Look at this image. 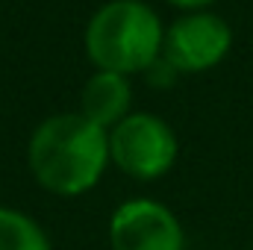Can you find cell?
I'll return each mask as SVG.
<instances>
[{"mask_svg": "<svg viewBox=\"0 0 253 250\" xmlns=\"http://www.w3.org/2000/svg\"><path fill=\"white\" fill-rule=\"evenodd\" d=\"M233 47V30L221 15L186 12L168 30L162 42V56L180 74H200L221 62Z\"/></svg>", "mask_w": 253, "mask_h": 250, "instance_id": "cell-4", "label": "cell"}, {"mask_svg": "<svg viewBox=\"0 0 253 250\" xmlns=\"http://www.w3.org/2000/svg\"><path fill=\"white\" fill-rule=\"evenodd\" d=\"M0 250H50V242L30 215L0 206Z\"/></svg>", "mask_w": 253, "mask_h": 250, "instance_id": "cell-7", "label": "cell"}, {"mask_svg": "<svg viewBox=\"0 0 253 250\" xmlns=\"http://www.w3.org/2000/svg\"><path fill=\"white\" fill-rule=\"evenodd\" d=\"M85 53L97 71L144 74L162 56L165 30L159 15L141 0H109L85 27Z\"/></svg>", "mask_w": 253, "mask_h": 250, "instance_id": "cell-2", "label": "cell"}, {"mask_svg": "<svg viewBox=\"0 0 253 250\" xmlns=\"http://www.w3.org/2000/svg\"><path fill=\"white\" fill-rule=\"evenodd\" d=\"M171 6H177V9H186V12H200V9H206L212 0H168Z\"/></svg>", "mask_w": 253, "mask_h": 250, "instance_id": "cell-9", "label": "cell"}, {"mask_svg": "<svg viewBox=\"0 0 253 250\" xmlns=\"http://www.w3.org/2000/svg\"><path fill=\"white\" fill-rule=\"evenodd\" d=\"M144 77L150 80V85H174V80L180 77V71L174 68V65L168 62L165 56H159L156 62L150 65L147 71H144Z\"/></svg>", "mask_w": 253, "mask_h": 250, "instance_id": "cell-8", "label": "cell"}, {"mask_svg": "<svg viewBox=\"0 0 253 250\" xmlns=\"http://www.w3.org/2000/svg\"><path fill=\"white\" fill-rule=\"evenodd\" d=\"M109 245L112 250H183L186 236L168 206L135 197L112 212Z\"/></svg>", "mask_w": 253, "mask_h": 250, "instance_id": "cell-5", "label": "cell"}, {"mask_svg": "<svg viewBox=\"0 0 253 250\" xmlns=\"http://www.w3.org/2000/svg\"><path fill=\"white\" fill-rule=\"evenodd\" d=\"M129 103H132V85L124 74L115 71H97L94 77L85 80L80 91V115L103 126L106 132L129 115Z\"/></svg>", "mask_w": 253, "mask_h": 250, "instance_id": "cell-6", "label": "cell"}, {"mask_svg": "<svg viewBox=\"0 0 253 250\" xmlns=\"http://www.w3.org/2000/svg\"><path fill=\"white\" fill-rule=\"evenodd\" d=\"M177 135L168 121L150 112H129L109 129V162L132 180H156L177 162Z\"/></svg>", "mask_w": 253, "mask_h": 250, "instance_id": "cell-3", "label": "cell"}, {"mask_svg": "<svg viewBox=\"0 0 253 250\" xmlns=\"http://www.w3.org/2000/svg\"><path fill=\"white\" fill-rule=\"evenodd\" d=\"M27 162L42 188L77 197L103 177L109 165V132L80 112L50 115L33 129Z\"/></svg>", "mask_w": 253, "mask_h": 250, "instance_id": "cell-1", "label": "cell"}]
</instances>
